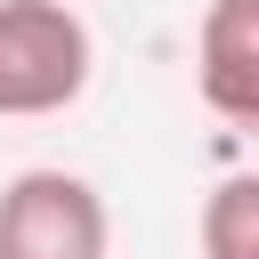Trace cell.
<instances>
[{"instance_id": "6da1fadb", "label": "cell", "mask_w": 259, "mask_h": 259, "mask_svg": "<svg viewBox=\"0 0 259 259\" xmlns=\"http://www.w3.org/2000/svg\"><path fill=\"white\" fill-rule=\"evenodd\" d=\"M97 40L73 0H0V121H40L81 105Z\"/></svg>"}, {"instance_id": "7a4b0ae2", "label": "cell", "mask_w": 259, "mask_h": 259, "mask_svg": "<svg viewBox=\"0 0 259 259\" xmlns=\"http://www.w3.org/2000/svg\"><path fill=\"white\" fill-rule=\"evenodd\" d=\"M113 210L81 170H16L0 186V259H105Z\"/></svg>"}, {"instance_id": "3957f363", "label": "cell", "mask_w": 259, "mask_h": 259, "mask_svg": "<svg viewBox=\"0 0 259 259\" xmlns=\"http://www.w3.org/2000/svg\"><path fill=\"white\" fill-rule=\"evenodd\" d=\"M194 89L210 113L259 130V0H210L194 32Z\"/></svg>"}, {"instance_id": "277c9868", "label": "cell", "mask_w": 259, "mask_h": 259, "mask_svg": "<svg viewBox=\"0 0 259 259\" xmlns=\"http://www.w3.org/2000/svg\"><path fill=\"white\" fill-rule=\"evenodd\" d=\"M202 259H259V170H235L202 194Z\"/></svg>"}]
</instances>
